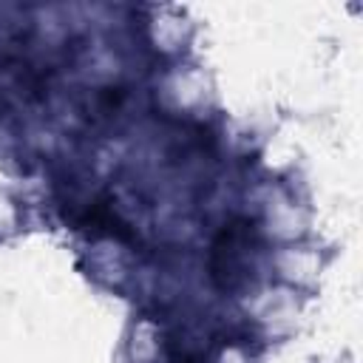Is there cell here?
Listing matches in <instances>:
<instances>
[{
	"label": "cell",
	"mask_w": 363,
	"mask_h": 363,
	"mask_svg": "<svg viewBox=\"0 0 363 363\" xmlns=\"http://www.w3.org/2000/svg\"><path fill=\"white\" fill-rule=\"evenodd\" d=\"M250 267V224L224 227L218 241L213 244V281L224 292H233L244 284Z\"/></svg>",
	"instance_id": "6da1fadb"
}]
</instances>
